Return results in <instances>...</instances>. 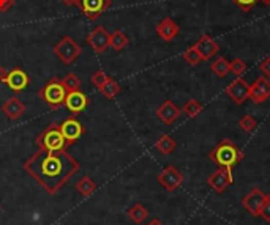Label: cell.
I'll return each instance as SVG.
<instances>
[{
  "label": "cell",
  "instance_id": "6da1fadb",
  "mask_svg": "<svg viewBox=\"0 0 270 225\" xmlns=\"http://www.w3.org/2000/svg\"><path fill=\"white\" fill-rule=\"evenodd\" d=\"M79 169V162L65 150L45 151L38 148V151L24 162V170L49 195L57 194Z\"/></svg>",
  "mask_w": 270,
  "mask_h": 225
},
{
  "label": "cell",
  "instance_id": "7a4b0ae2",
  "mask_svg": "<svg viewBox=\"0 0 270 225\" xmlns=\"http://www.w3.org/2000/svg\"><path fill=\"white\" fill-rule=\"evenodd\" d=\"M209 158L217 164L220 169L231 170L243 159V153L236 143L229 139H223L218 145L210 151Z\"/></svg>",
  "mask_w": 270,
  "mask_h": 225
},
{
  "label": "cell",
  "instance_id": "3957f363",
  "mask_svg": "<svg viewBox=\"0 0 270 225\" xmlns=\"http://www.w3.org/2000/svg\"><path fill=\"white\" fill-rule=\"evenodd\" d=\"M35 143L40 150H45V151H62L68 147V143L57 123H51L43 132L36 136Z\"/></svg>",
  "mask_w": 270,
  "mask_h": 225
},
{
  "label": "cell",
  "instance_id": "277c9868",
  "mask_svg": "<svg viewBox=\"0 0 270 225\" xmlns=\"http://www.w3.org/2000/svg\"><path fill=\"white\" fill-rule=\"evenodd\" d=\"M38 95L46 102L48 107H51L52 110H57L62 106H65V99H67L68 92L65 90L62 80H59L57 77H52L46 85H43L38 90Z\"/></svg>",
  "mask_w": 270,
  "mask_h": 225
},
{
  "label": "cell",
  "instance_id": "5b68a950",
  "mask_svg": "<svg viewBox=\"0 0 270 225\" xmlns=\"http://www.w3.org/2000/svg\"><path fill=\"white\" fill-rule=\"evenodd\" d=\"M54 54L57 55V58L60 61H64L65 65H71L73 61L82 54V48L71 36H64L54 46Z\"/></svg>",
  "mask_w": 270,
  "mask_h": 225
},
{
  "label": "cell",
  "instance_id": "8992f818",
  "mask_svg": "<svg viewBox=\"0 0 270 225\" xmlns=\"http://www.w3.org/2000/svg\"><path fill=\"white\" fill-rule=\"evenodd\" d=\"M78 7L86 17L95 20L112 7V0H79Z\"/></svg>",
  "mask_w": 270,
  "mask_h": 225
},
{
  "label": "cell",
  "instance_id": "52a82bcc",
  "mask_svg": "<svg viewBox=\"0 0 270 225\" xmlns=\"http://www.w3.org/2000/svg\"><path fill=\"white\" fill-rule=\"evenodd\" d=\"M157 179L168 192H174L179 186H182V184H183L185 176L174 166H168V167L160 172Z\"/></svg>",
  "mask_w": 270,
  "mask_h": 225
},
{
  "label": "cell",
  "instance_id": "ba28073f",
  "mask_svg": "<svg viewBox=\"0 0 270 225\" xmlns=\"http://www.w3.org/2000/svg\"><path fill=\"white\" fill-rule=\"evenodd\" d=\"M224 92L236 102V104L240 106L248 98H250V84H246L242 77H237L236 80H233L231 84L224 88Z\"/></svg>",
  "mask_w": 270,
  "mask_h": 225
},
{
  "label": "cell",
  "instance_id": "9c48e42d",
  "mask_svg": "<svg viewBox=\"0 0 270 225\" xmlns=\"http://www.w3.org/2000/svg\"><path fill=\"white\" fill-rule=\"evenodd\" d=\"M87 44L98 54L105 52L109 48V41H111V33H108V30L105 27L98 26L93 32H90L86 38Z\"/></svg>",
  "mask_w": 270,
  "mask_h": 225
},
{
  "label": "cell",
  "instance_id": "30bf717a",
  "mask_svg": "<svg viewBox=\"0 0 270 225\" xmlns=\"http://www.w3.org/2000/svg\"><path fill=\"white\" fill-rule=\"evenodd\" d=\"M234 181V176H233V172L231 170H226V169H217L207 179V184L217 192V194H221L224 192L227 188L231 186V183Z\"/></svg>",
  "mask_w": 270,
  "mask_h": 225
},
{
  "label": "cell",
  "instance_id": "8fae6325",
  "mask_svg": "<svg viewBox=\"0 0 270 225\" xmlns=\"http://www.w3.org/2000/svg\"><path fill=\"white\" fill-rule=\"evenodd\" d=\"M59 126H60V131H62V134H64L68 145H71V143L79 140L81 136L84 134V126H82L81 121L76 120L74 115H71L67 120H64V123L59 125Z\"/></svg>",
  "mask_w": 270,
  "mask_h": 225
},
{
  "label": "cell",
  "instance_id": "7c38bea8",
  "mask_svg": "<svg viewBox=\"0 0 270 225\" xmlns=\"http://www.w3.org/2000/svg\"><path fill=\"white\" fill-rule=\"evenodd\" d=\"M265 194L259 189V188H253L250 192H248L243 198H242V207L250 213L252 216L258 217L259 216V210L262 207V203L265 200Z\"/></svg>",
  "mask_w": 270,
  "mask_h": 225
},
{
  "label": "cell",
  "instance_id": "4fadbf2b",
  "mask_svg": "<svg viewBox=\"0 0 270 225\" xmlns=\"http://www.w3.org/2000/svg\"><path fill=\"white\" fill-rule=\"evenodd\" d=\"M270 98V80L265 76H259L250 85V99L256 104H262Z\"/></svg>",
  "mask_w": 270,
  "mask_h": 225
},
{
  "label": "cell",
  "instance_id": "5bb4252c",
  "mask_svg": "<svg viewBox=\"0 0 270 225\" xmlns=\"http://www.w3.org/2000/svg\"><path fill=\"white\" fill-rule=\"evenodd\" d=\"M5 84L11 92L19 93V92H23L24 88H27V85L30 84V79H29V74L26 71H23L21 68H14L10 73H7Z\"/></svg>",
  "mask_w": 270,
  "mask_h": 225
},
{
  "label": "cell",
  "instance_id": "9a60e30c",
  "mask_svg": "<svg viewBox=\"0 0 270 225\" xmlns=\"http://www.w3.org/2000/svg\"><path fill=\"white\" fill-rule=\"evenodd\" d=\"M198 52H199V55H201V58L204 60V61H209L212 57H215L217 54H218V51H220V46H218V43L217 41L212 38V36H209V35H202L198 41H196V44L193 46Z\"/></svg>",
  "mask_w": 270,
  "mask_h": 225
},
{
  "label": "cell",
  "instance_id": "2e32d148",
  "mask_svg": "<svg viewBox=\"0 0 270 225\" xmlns=\"http://www.w3.org/2000/svg\"><path fill=\"white\" fill-rule=\"evenodd\" d=\"M90 104V99L86 93H82L81 90H76V92H70L67 95V99H65V107L73 114V115H78L81 114L82 110H86L87 106Z\"/></svg>",
  "mask_w": 270,
  "mask_h": 225
},
{
  "label": "cell",
  "instance_id": "e0dca14e",
  "mask_svg": "<svg viewBox=\"0 0 270 225\" xmlns=\"http://www.w3.org/2000/svg\"><path fill=\"white\" fill-rule=\"evenodd\" d=\"M155 115L164 123V125H172V123L180 117V109L172 101H164L163 104L155 110Z\"/></svg>",
  "mask_w": 270,
  "mask_h": 225
},
{
  "label": "cell",
  "instance_id": "ac0fdd59",
  "mask_svg": "<svg viewBox=\"0 0 270 225\" xmlns=\"http://www.w3.org/2000/svg\"><path fill=\"white\" fill-rule=\"evenodd\" d=\"M179 32H180L179 26L176 24V20H172L171 17L161 19L160 24L157 26V33L164 41H172L179 35Z\"/></svg>",
  "mask_w": 270,
  "mask_h": 225
},
{
  "label": "cell",
  "instance_id": "d6986e66",
  "mask_svg": "<svg viewBox=\"0 0 270 225\" xmlns=\"http://www.w3.org/2000/svg\"><path fill=\"white\" fill-rule=\"evenodd\" d=\"M2 112L7 115L8 120L14 121V120H17V118H21V117L24 115V112H26V106H24L23 102H21L16 96H13V98H10L8 101L4 102Z\"/></svg>",
  "mask_w": 270,
  "mask_h": 225
},
{
  "label": "cell",
  "instance_id": "ffe728a7",
  "mask_svg": "<svg viewBox=\"0 0 270 225\" xmlns=\"http://www.w3.org/2000/svg\"><path fill=\"white\" fill-rule=\"evenodd\" d=\"M176 147H177V143H176V140H174L169 134H163V136L155 142V148H157L161 154H164V156L171 154V153L176 150Z\"/></svg>",
  "mask_w": 270,
  "mask_h": 225
},
{
  "label": "cell",
  "instance_id": "44dd1931",
  "mask_svg": "<svg viewBox=\"0 0 270 225\" xmlns=\"http://www.w3.org/2000/svg\"><path fill=\"white\" fill-rule=\"evenodd\" d=\"M76 189L82 197H90L95 191H97V184L92 178L89 176H82L78 183H76Z\"/></svg>",
  "mask_w": 270,
  "mask_h": 225
},
{
  "label": "cell",
  "instance_id": "7402d4cb",
  "mask_svg": "<svg viewBox=\"0 0 270 225\" xmlns=\"http://www.w3.org/2000/svg\"><path fill=\"white\" fill-rule=\"evenodd\" d=\"M128 43H130L128 36H127L125 33H123L122 30H115V32L111 35L109 48L114 49V51H117V52H120L122 49H125V48L128 46Z\"/></svg>",
  "mask_w": 270,
  "mask_h": 225
},
{
  "label": "cell",
  "instance_id": "603a6c76",
  "mask_svg": "<svg viewBox=\"0 0 270 225\" xmlns=\"http://www.w3.org/2000/svg\"><path fill=\"white\" fill-rule=\"evenodd\" d=\"M128 217L134 222V223H142L145 219L149 217V210L144 207L142 203H136L128 210Z\"/></svg>",
  "mask_w": 270,
  "mask_h": 225
},
{
  "label": "cell",
  "instance_id": "cb8c5ba5",
  "mask_svg": "<svg viewBox=\"0 0 270 225\" xmlns=\"http://www.w3.org/2000/svg\"><path fill=\"white\" fill-rule=\"evenodd\" d=\"M120 84H119V82H115L114 79H108V82H106V84L105 85H101L100 88H98V92L103 95V96H105V98H108V99H114L119 93H120Z\"/></svg>",
  "mask_w": 270,
  "mask_h": 225
},
{
  "label": "cell",
  "instance_id": "d4e9b609",
  "mask_svg": "<svg viewBox=\"0 0 270 225\" xmlns=\"http://www.w3.org/2000/svg\"><path fill=\"white\" fill-rule=\"evenodd\" d=\"M212 71L218 76V77H224L227 73H229V61H227L224 57H217L212 61Z\"/></svg>",
  "mask_w": 270,
  "mask_h": 225
},
{
  "label": "cell",
  "instance_id": "484cf974",
  "mask_svg": "<svg viewBox=\"0 0 270 225\" xmlns=\"http://www.w3.org/2000/svg\"><path fill=\"white\" fill-rule=\"evenodd\" d=\"M202 104L199 101H196V99H188L186 101V104L183 106V112L188 115L190 118H195V117H198L201 112H202Z\"/></svg>",
  "mask_w": 270,
  "mask_h": 225
},
{
  "label": "cell",
  "instance_id": "4316f807",
  "mask_svg": "<svg viewBox=\"0 0 270 225\" xmlns=\"http://www.w3.org/2000/svg\"><path fill=\"white\" fill-rule=\"evenodd\" d=\"M239 126L243 132H253L258 126V120L253 115H245L239 120Z\"/></svg>",
  "mask_w": 270,
  "mask_h": 225
},
{
  "label": "cell",
  "instance_id": "83f0119b",
  "mask_svg": "<svg viewBox=\"0 0 270 225\" xmlns=\"http://www.w3.org/2000/svg\"><path fill=\"white\" fill-rule=\"evenodd\" d=\"M62 84H64V87H65V90L70 93V92H76V90H79V87H81V79L74 74V73H70V74H67L65 76V79L62 80Z\"/></svg>",
  "mask_w": 270,
  "mask_h": 225
},
{
  "label": "cell",
  "instance_id": "f1b7e54d",
  "mask_svg": "<svg viewBox=\"0 0 270 225\" xmlns=\"http://www.w3.org/2000/svg\"><path fill=\"white\" fill-rule=\"evenodd\" d=\"M183 60H185L190 66H198V65L201 63V61H202L199 52H198L193 46H191L188 51H185V52H183Z\"/></svg>",
  "mask_w": 270,
  "mask_h": 225
},
{
  "label": "cell",
  "instance_id": "f546056e",
  "mask_svg": "<svg viewBox=\"0 0 270 225\" xmlns=\"http://www.w3.org/2000/svg\"><path fill=\"white\" fill-rule=\"evenodd\" d=\"M229 71L234 74V76H237V77H242V74L246 71V63L242 60V58H234L231 63H229Z\"/></svg>",
  "mask_w": 270,
  "mask_h": 225
},
{
  "label": "cell",
  "instance_id": "4dcf8cb0",
  "mask_svg": "<svg viewBox=\"0 0 270 225\" xmlns=\"http://www.w3.org/2000/svg\"><path fill=\"white\" fill-rule=\"evenodd\" d=\"M259 217H262L264 222L270 223V195H267L262 203V207L259 210Z\"/></svg>",
  "mask_w": 270,
  "mask_h": 225
},
{
  "label": "cell",
  "instance_id": "1f68e13d",
  "mask_svg": "<svg viewBox=\"0 0 270 225\" xmlns=\"http://www.w3.org/2000/svg\"><path fill=\"white\" fill-rule=\"evenodd\" d=\"M108 79H109V76H106L103 71H97V73L92 76V84H93L97 88H100L101 85H105V84H106Z\"/></svg>",
  "mask_w": 270,
  "mask_h": 225
},
{
  "label": "cell",
  "instance_id": "d6a6232c",
  "mask_svg": "<svg viewBox=\"0 0 270 225\" xmlns=\"http://www.w3.org/2000/svg\"><path fill=\"white\" fill-rule=\"evenodd\" d=\"M234 2L237 4V7H239L243 13H248V11L253 10V7L258 4V0H234Z\"/></svg>",
  "mask_w": 270,
  "mask_h": 225
},
{
  "label": "cell",
  "instance_id": "836d02e7",
  "mask_svg": "<svg viewBox=\"0 0 270 225\" xmlns=\"http://www.w3.org/2000/svg\"><path fill=\"white\" fill-rule=\"evenodd\" d=\"M259 70L264 73V76H265V77H270V57H265V58L261 61Z\"/></svg>",
  "mask_w": 270,
  "mask_h": 225
},
{
  "label": "cell",
  "instance_id": "e575fe53",
  "mask_svg": "<svg viewBox=\"0 0 270 225\" xmlns=\"http://www.w3.org/2000/svg\"><path fill=\"white\" fill-rule=\"evenodd\" d=\"M14 5V0H0V13H7Z\"/></svg>",
  "mask_w": 270,
  "mask_h": 225
},
{
  "label": "cell",
  "instance_id": "d590c367",
  "mask_svg": "<svg viewBox=\"0 0 270 225\" xmlns=\"http://www.w3.org/2000/svg\"><path fill=\"white\" fill-rule=\"evenodd\" d=\"M5 77H7V71H5V68L2 65H0V84L5 82Z\"/></svg>",
  "mask_w": 270,
  "mask_h": 225
},
{
  "label": "cell",
  "instance_id": "8d00e7d4",
  "mask_svg": "<svg viewBox=\"0 0 270 225\" xmlns=\"http://www.w3.org/2000/svg\"><path fill=\"white\" fill-rule=\"evenodd\" d=\"M78 2H79V0H62V4L67 5V7H73V5L78 7Z\"/></svg>",
  "mask_w": 270,
  "mask_h": 225
},
{
  "label": "cell",
  "instance_id": "74e56055",
  "mask_svg": "<svg viewBox=\"0 0 270 225\" xmlns=\"http://www.w3.org/2000/svg\"><path fill=\"white\" fill-rule=\"evenodd\" d=\"M147 225H164V223H163V222H161L158 217H153V219H152V220H150Z\"/></svg>",
  "mask_w": 270,
  "mask_h": 225
},
{
  "label": "cell",
  "instance_id": "f35d334b",
  "mask_svg": "<svg viewBox=\"0 0 270 225\" xmlns=\"http://www.w3.org/2000/svg\"><path fill=\"white\" fill-rule=\"evenodd\" d=\"M261 2H262L264 5H270V0H261Z\"/></svg>",
  "mask_w": 270,
  "mask_h": 225
},
{
  "label": "cell",
  "instance_id": "ab89813d",
  "mask_svg": "<svg viewBox=\"0 0 270 225\" xmlns=\"http://www.w3.org/2000/svg\"><path fill=\"white\" fill-rule=\"evenodd\" d=\"M0 208H2V205H0Z\"/></svg>",
  "mask_w": 270,
  "mask_h": 225
}]
</instances>
